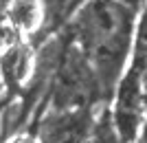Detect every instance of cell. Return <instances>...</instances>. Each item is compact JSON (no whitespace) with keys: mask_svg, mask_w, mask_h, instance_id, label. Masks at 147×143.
I'll return each instance as SVG.
<instances>
[{"mask_svg":"<svg viewBox=\"0 0 147 143\" xmlns=\"http://www.w3.org/2000/svg\"><path fill=\"white\" fill-rule=\"evenodd\" d=\"M136 26V7L121 0H86L70 24L75 44L81 49L97 77L101 99L108 101L123 79L132 35Z\"/></svg>","mask_w":147,"mask_h":143,"instance_id":"cell-1","label":"cell"},{"mask_svg":"<svg viewBox=\"0 0 147 143\" xmlns=\"http://www.w3.org/2000/svg\"><path fill=\"white\" fill-rule=\"evenodd\" d=\"M92 106L55 110L51 108L37 125L40 143H88L94 130Z\"/></svg>","mask_w":147,"mask_h":143,"instance_id":"cell-2","label":"cell"},{"mask_svg":"<svg viewBox=\"0 0 147 143\" xmlns=\"http://www.w3.org/2000/svg\"><path fill=\"white\" fill-rule=\"evenodd\" d=\"M5 22L18 33H35L44 24V5L42 0H9L2 5Z\"/></svg>","mask_w":147,"mask_h":143,"instance_id":"cell-3","label":"cell"},{"mask_svg":"<svg viewBox=\"0 0 147 143\" xmlns=\"http://www.w3.org/2000/svg\"><path fill=\"white\" fill-rule=\"evenodd\" d=\"M88 143H123L121 134L117 132V125H114L110 110H101L99 119L94 121V130H92Z\"/></svg>","mask_w":147,"mask_h":143,"instance_id":"cell-4","label":"cell"},{"mask_svg":"<svg viewBox=\"0 0 147 143\" xmlns=\"http://www.w3.org/2000/svg\"><path fill=\"white\" fill-rule=\"evenodd\" d=\"M132 68L138 73V84H141V95H143V106L147 110V55H136L132 60Z\"/></svg>","mask_w":147,"mask_h":143,"instance_id":"cell-5","label":"cell"},{"mask_svg":"<svg viewBox=\"0 0 147 143\" xmlns=\"http://www.w3.org/2000/svg\"><path fill=\"white\" fill-rule=\"evenodd\" d=\"M9 143H35V139L31 137V134H24V137H16L13 141H9Z\"/></svg>","mask_w":147,"mask_h":143,"instance_id":"cell-6","label":"cell"},{"mask_svg":"<svg viewBox=\"0 0 147 143\" xmlns=\"http://www.w3.org/2000/svg\"><path fill=\"white\" fill-rule=\"evenodd\" d=\"M121 2H125V5H129V7H136V9H138V2H141V0H121Z\"/></svg>","mask_w":147,"mask_h":143,"instance_id":"cell-7","label":"cell"}]
</instances>
